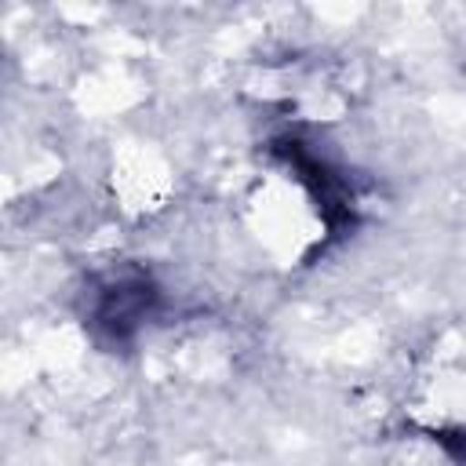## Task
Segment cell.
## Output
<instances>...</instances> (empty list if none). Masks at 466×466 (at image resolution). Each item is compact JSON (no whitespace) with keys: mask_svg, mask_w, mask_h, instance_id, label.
<instances>
[{"mask_svg":"<svg viewBox=\"0 0 466 466\" xmlns=\"http://www.w3.org/2000/svg\"><path fill=\"white\" fill-rule=\"evenodd\" d=\"M153 302H157V288L146 273H116L106 284H98L91 324L109 342H127L153 313Z\"/></svg>","mask_w":466,"mask_h":466,"instance_id":"cell-1","label":"cell"},{"mask_svg":"<svg viewBox=\"0 0 466 466\" xmlns=\"http://www.w3.org/2000/svg\"><path fill=\"white\" fill-rule=\"evenodd\" d=\"M437 441L448 448V455H451L459 466H466V430H455V433H441Z\"/></svg>","mask_w":466,"mask_h":466,"instance_id":"cell-2","label":"cell"}]
</instances>
